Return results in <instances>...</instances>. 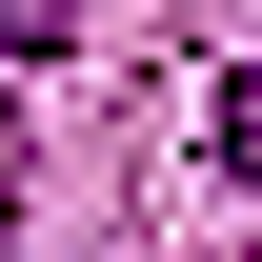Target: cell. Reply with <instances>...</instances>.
I'll return each mask as SVG.
<instances>
[{"label":"cell","instance_id":"1","mask_svg":"<svg viewBox=\"0 0 262 262\" xmlns=\"http://www.w3.org/2000/svg\"><path fill=\"white\" fill-rule=\"evenodd\" d=\"M81 40V0H0V61H61Z\"/></svg>","mask_w":262,"mask_h":262},{"label":"cell","instance_id":"2","mask_svg":"<svg viewBox=\"0 0 262 262\" xmlns=\"http://www.w3.org/2000/svg\"><path fill=\"white\" fill-rule=\"evenodd\" d=\"M222 182H262V61L222 81Z\"/></svg>","mask_w":262,"mask_h":262},{"label":"cell","instance_id":"3","mask_svg":"<svg viewBox=\"0 0 262 262\" xmlns=\"http://www.w3.org/2000/svg\"><path fill=\"white\" fill-rule=\"evenodd\" d=\"M0 242H20V121H0Z\"/></svg>","mask_w":262,"mask_h":262}]
</instances>
